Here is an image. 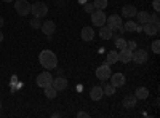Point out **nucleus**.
I'll list each match as a JSON object with an SVG mask.
<instances>
[{
  "label": "nucleus",
  "mask_w": 160,
  "mask_h": 118,
  "mask_svg": "<svg viewBox=\"0 0 160 118\" xmlns=\"http://www.w3.org/2000/svg\"><path fill=\"white\" fill-rule=\"evenodd\" d=\"M38 61H40V64H42V67L48 69V70L56 69V65H58L56 54L53 53V51H50V50H43L42 53H40V56H38Z\"/></svg>",
  "instance_id": "obj_1"
},
{
  "label": "nucleus",
  "mask_w": 160,
  "mask_h": 118,
  "mask_svg": "<svg viewBox=\"0 0 160 118\" xmlns=\"http://www.w3.org/2000/svg\"><path fill=\"white\" fill-rule=\"evenodd\" d=\"M106 22H108V27L114 32V31H120V32H123L122 29V26H123V21H122V16H118V15H112L109 18H106Z\"/></svg>",
  "instance_id": "obj_2"
},
{
  "label": "nucleus",
  "mask_w": 160,
  "mask_h": 118,
  "mask_svg": "<svg viewBox=\"0 0 160 118\" xmlns=\"http://www.w3.org/2000/svg\"><path fill=\"white\" fill-rule=\"evenodd\" d=\"M31 13L35 18H45L48 15V7L43 2H35L34 5H31Z\"/></svg>",
  "instance_id": "obj_3"
},
{
  "label": "nucleus",
  "mask_w": 160,
  "mask_h": 118,
  "mask_svg": "<svg viewBox=\"0 0 160 118\" xmlns=\"http://www.w3.org/2000/svg\"><path fill=\"white\" fill-rule=\"evenodd\" d=\"M15 8H16V13L19 16H28L31 13V3L28 0H16Z\"/></svg>",
  "instance_id": "obj_4"
},
{
  "label": "nucleus",
  "mask_w": 160,
  "mask_h": 118,
  "mask_svg": "<svg viewBox=\"0 0 160 118\" xmlns=\"http://www.w3.org/2000/svg\"><path fill=\"white\" fill-rule=\"evenodd\" d=\"M106 18L108 16L104 15V10H95L91 13V22L95 26H98V27H101V26L106 24Z\"/></svg>",
  "instance_id": "obj_5"
},
{
  "label": "nucleus",
  "mask_w": 160,
  "mask_h": 118,
  "mask_svg": "<svg viewBox=\"0 0 160 118\" xmlns=\"http://www.w3.org/2000/svg\"><path fill=\"white\" fill-rule=\"evenodd\" d=\"M51 83H53V77H51L50 70L38 73V77H37V85H38L40 88H47V86H50Z\"/></svg>",
  "instance_id": "obj_6"
},
{
  "label": "nucleus",
  "mask_w": 160,
  "mask_h": 118,
  "mask_svg": "<svg viewBox=\"0 0 160 118\" xmlns=\"http://www.w3.org/2000/svg\"><path fill=\"white\" fill-rule=\"evenodd\" d=\"M148 51L146 50H142V48H139V50H133L131 51V61H135L136 64H142V62H146L148 61Z\"/></svg>",
  "instance_id": "obj_7"
},
{
  "label": "nucleus",
  "mask_w": 160,
  "mask_h": 118,
  "mask_svg": "<svg viewBox=\"0 0 160 118\" xmlns=\"http://www.w3.org/2000/svg\"><path fill=\"white\" fill-rule=\"evenodd\" d=\"M96 77L99 78V80H109L111 78V67H109V64H102V65H99V67L96 69Z\"/></svg>",
  "instance_id": "obj_8"
},
{
  "label": "nucleus",
  "mask_w": 160,
  "mask_h": 118,
  "mask_svg": "<svg viewBox=\"0 0 160 118\" xmlns=\"http://www.w3.org/2000/svg\"><path fill=\"white\" fill-rule=\"evenodd\" d=\"M40 29H42V32L45 35H53V34H55V31H56V24L53 22V21H45V22H42Z\"/></svg>",
  "instance_id": "obj_9"
},
{
  "label": "nucleus",
  "mask_w": 160,
  "mask_h": 118,
  "mask_svg": "<svg viewBox=\"0 0 160 118\" xmlns=\"http://www.w3.org/2000/svg\"><path fill=\"white\" fill-rule=\"evenodd\" d=\"M51 86L55 88L56 91H62V89H66V88H68V80H66L64 77L53 78V83H51Z\"/></svg>",
  "instance_id": "obj_10"
},
{
  "label": "nucleus",
  "mask_w": 160,
  "mask_h": 118,
  "mask_svg": "<svg viewBox=\"0 0 160 118\" xmlns=\"http://www.w3.org/2000/svg\"><path fill=\"white\" fill-rule=\"evenodd\" d=\"M111 85L115 86V88H120L125 85V75L123 73H114L112 78H111Z\"/></svg>",
  "instance_id": "obj_11"
},
{
  "label": "nucleus",
  "mask_w": 160,
  "mask_h": 118,
  "mask_svg": "<svg viewBox=\"0 0 160 118\" xmlns=\"http://www.w3.org/2000/svg\"><path fill=\"white\" fill-rule=\"evenodd\" d=\"M118 61H120V62H123V64L130 62V61H131V50L127 48V46L120 50V53H118Z\"/></svg>",
  "instance_id": "obj_12"
},
{
  "label": "nucleus",
  "mask_w": 160,
  "mask_h": 118,
  "mask_svg": "<svg viewBox=\"0 0 160 118\" xmlns=\"http://www.w3.org/2000/svg\"><path fill=\"white\" fill-rule=\"evenodd\" d=\"M142 31L148 34V35H157L158 34V26H155L154 22H146V24H142Z\"/></svg>",
  "instance_id": "obj_13"
},
{
  "label": "nucleus",
  "mask_w": 160,
  "mask_h": 118,
  "mask_svg": "<svg viewBox=\"0 0 160 118\" xmlns=\"http://www.w3.org/2000/svg\"><path fill=\"white\" fill-rule=\"evenodd\" d=\"M136 13H138V10H136L135 5H125L123 10H122L123 18H135V16H136Z\"/></svg>",
  "instance_id": "obj_14"
},
{
  "label": "nucleus",
  "mask_w": 160,
  "mask_h": 118,
  "mask_svg": "<svg viewBox=\"0 0 160 118\" xmlns=\"http://www.w3.org/2000/svg\"><path fill=\"white\" fill-rule=\"evenodd\" d=\"M80 37H82V40L90 42V40H93V38H95V31H93L91 27H83L82 32H80Z\"/></svg>",
  "instance_id": "obj_15"
},
{
  "label": "nucleus",
  "mask_w": 160,
  "mask_h": 118,
  "mask_svg": "<svg viewBox=\"0 0 160 118\" xmlns=\"http://www.w3.org/2000/svg\"><path fill=\"white\" fill-rule=\"evenodd\" d=\"M102 96H104V91H102V88H101V86H95V88H91V91H90V97H91L93 101H99Z\"/></svg>",
  "instance_id": "obj_16"
},
{
  "label": "nucleus",
  "mask_w": 160,
  "mask_h": 118,
  "mask_svg": "<svg viewBox=\"0 0 160 118\" xmlns=\"http://www.w3.org/2000/svg\"><path fill=\"white\" fill-rule=\"evenodd\" d=\"M112 31L108 27V26H101L99 27V37L102 38V40H109V38H112Z\"/></svg>",
  "instance_id": "obj_17"
},
{
  "label": "nucleus",
  "mask_w": 160,
  "mask_h": 118,
  "mask_svg": "<svg viewBox=\"0 0 160 118\" xmlns=\"http://www.w3.org/2000/svg\"><path fill=\"white\" fill-rule=\"evenodd\" d=\"M136 96L135 94H130V96H127L125 99H123V107L125 109H133V107H135L136 106Z\"/></svg>",
  "instance_id": "obj_18"
},
{
  "label": "nucleus",
  "mask_w": 160,
  "mask_h": 118,
  "mask_svg": "<svg viewBox=\"0 0 160 118\" xmlns=\"http://www.w3.org/2000/svg\"><path fill=\"white\" fill-rule=\"evenodd\" d=\"M136 16H138V24H146L151 21V15L148 11H139V13H136Z\"/></svg>",
  "instance_id": "obj_19"
},
{
  "label": "nucleus",
  "mask_w": 160,
  "mask_h": 118,
  "mask_svg": "<svg viewBox=\"0 0 160 118\" xmlns=\"http://www.w3.org/2000/svg\"><path fill=\"white\" fill-rule=\"evenodd\" d=\"M136 27H138V24L135 21H127L125 26H122L123 32H136Z\"/></svg>",
  "instance_id": "obj_20"
},
{
  "label": "nucleus",
  "mask_w": 160,
  "mask_h": 118,
  "mask_svg": "<svg viewBox=\"0 0 160 118\" xmlns=\"http://www.w3.org/2000/svg\"><path fill=\"white\" fill-rule=\"evenodd\" d=\"M135 96H136V99H148L149 97V91H148V88H138Z\"/></svg>",
  "instance_id": "obj_21"
},
{
  "label": "nucleus",
  "mask_w": 160,
  "mask_h": 118,
  "mask_svg": "<svg viewBox=\"0 0 160 118\" xmlns=\"http://www.w3.org/2000/svg\"><path fill=\"white\" fill-rule=\"evenodd\" d=\"M118 61V53L117 51H111V53H108V58H106V64H115Z\"/></svg>",
  "instance_id": "obj_22"
},
{
  "label": "nucleus",
  "mask_w": 160,
  "mask_h": 118,
  "mask_svg": "<svg viewBox=\"0 0 160 118\" xmlns=\"http://www.w3.org/2000/svg\"><path fill=\"white\" fill-rule=\"evenodd\" d=\"M45 89V96L48 97V99H55L56 97V94H58V91L55 89V88H53L51 85L50 86H47V88H43Z\"/></svg>",
  "instance_id": "obj_23"
},
{
  "label": "nucleus",
  "mask_w": 160,
  "mask_h": 118,
  "mask_svg": "<svg viewBox=\"0 0 160 118\" xmlns=\"http://www.w3.org/2000/svg\"><path fill=\"white\" fill-rule=\"evenodd\" d=\"M102 91H104V94L112 96V94H115V86H112L111 83H109V85H104V86H102Z\"/></svg>",
  "instance_id": "obj_24"
},
{
  "label": "nucleus",
  "mask_w": 160,
  "mask_h": 118,
  "mask_svg": "<svg viewBox=\"0 0 160 118\" xmlns=\"http://www.w3.org/2000/svg\"><path fill=\"white\" fill-rule=\"evenodd\" d=\"M93 5H95L96 10H104L106 7H108V0H95Z\"/></svg>",
  "instance_id": "obj_25"
},
{
  "label": "nucleus",
  "mask_w": 160,
  "mask_h": 118,
  "mask_svg": "<svg viewBox=\"0 0 160 118\" xmlns=\"http://www.w3.org/2000/svg\"><path fill=\"white\" fill-rule=\"evenodd\" d=\"M31 26H32L34 29H40V26H42V22H40V18H35V16H34V18L31 19Z\"/></svg>",
  "instance_id": "obj_26"
},
{
  "label": "nucleus",
  "mask_w": 160,
  "mask_h": 118,
  "mask_svg": "<svg viewBox=\"0 0 160 118\" xmlns=\"http://www.w3.org/2000/svg\"><path fill=\"white\" fill-rule=\"evenodd\" d=\"M115 46H117L118 50H122V48L127 46V42L123 40V38H115Z\"/></svg>",
  "instance_id": "obj_27"
},
{
  "label": "nucleus",
  "mask_w": 160,
  "mask_h": 118,
  "mask_svg": "<svg viewBox=\"0 0 160 118\" xmlns=\"http://www.w3.org/2000/svg\"><path fill=\"white\" fill-rule=\"evenodd\" d=\"M152 51H154L155 54H158V53H160V42H158V40L152 42Z\"/></svg>",
  "instance_id": "obj_28"
},
{
  "label": "nucleus",
  "mask_w": 160,
  "mask_h": 118,
  "mask_svg": "<svg viewBox=\"0 0 160 118\" xmlns=\"http://www.w3.org/2000/svg\"><path fill=\"white\" fill-rule=\"evenodd\" d=\"M83 8H85V11H87V13H90V15H91V13L96 10V8H95V5H93V3H87V5L83 7Z\"/></svg>",
  "instance_id": "obj_29"
},
{
  "label": "nucleus",
  "mask_w": 160,
  "mask_h": 118,
  "mask_svg": "<svg viewBox=\"0 0 160 118\" xmlns=\"http://www.w3.org/2000/svg\"><path fill=\"white\" fill-rule=\"evenodd\" d=\"M127 48H130L131 51L136 50V42H133V40H131V42H127Z\"/></svg>",
  "instance_id": "obj_30"
},
{
  "label": "nucleus",
  "mask_w": 160,
  "mask_h": 118,
  "mask_svg": "<svg viewBox=\"0 0 160 118\" xmlns=\"http://www.w3.org/2000/svg\"><path fill=\"white\" fill-rule=\"evenodd\" d=\"M151 22H154L155 26H158V15H157V13L151 16Z\"/></svg>",
  "instance_id": "obj_31"
},
{
  "label": "nucleus",
  "mask_w": 160,
  "mask_h": 118,
  "mask_svg": "<svg viewBox=\"0 0 160 118\" xmlns=\"http://www.w3.org/2000/svg\"><path fill=\"white\" fill-rule=\"evenodd\" d=\"M152 7H154L155 11H158V10H160V0H154V2H152Z\"/></svg>",
  "instance_id": "obj_32"
},
{
  "label": "nucleus",
  "mask_w": 160,
  "mask_h": 118,
  "mask_svg": "<svg viewBox=\"0 0 160 118\" xmlns=\"http://www.w3.org/2000/svg\"><path fill=\"white\" fill-rule=\"evenodd\" d=\"M77 116H78V118H88L90 115H88L87 112H78V113H77Z\"/></svg>",
  "instance_id": "obj_33"
},
{
  "label": "nucleus",
  "mask_w": 160,
  "mask_h": 118,
  "mask_svg": "<svg viewBox=\"0 0 160 118\" xmlns=\"http://www.w3.org/2000/svg\"><path fill=\"white\" fill-rule=\"evenodd\" d=\"M3 42V34H2V31H0V43Z\"/></svg>",
  "instance_id": "obj_34"
},
{
  "label": "nucleus",
  "mask_w": 160,
  "mask_h": 118,
  "mask_svg": "<svg viewBox=\"0 0 160 118\" xmlns=\"http://www.w3.org/2000/svg\"><path fill=\"white\" fill-rule=\"evenodd\" d=\"M2 26H3V18L0 16V29H2Z\"/></svg>",
  "instance_id": "obj_35"
},
{
  "label": "nucleus",
  "mask_w": 160,
  "mask_h": 118,
  "mask_svg": "<svg viewBox=\"0 0 160 118\" xmlns=\"http://www.w3.org/2000/svg\"><path fill=\"white\" fill-rule=\"evenodd\" d=\"M3 2H13V0H3Z\"/></svg>",
  "instance_id": "obj_36"
},
{
  "label": "nucleus",
  "mask_w": 160,
  "mask_h": 118,
  "mask_svg": "<svg viewBox=\"0 0 160 118\" xmlns=\"http://www.w3.org/2000/svg\"><path fill=\"white\" fill-rule=\"evenodd\" d=\"M0 109H2V102H0Z\"/></svg>",
  "instance_id": "obj_37"
}]
</instances>
